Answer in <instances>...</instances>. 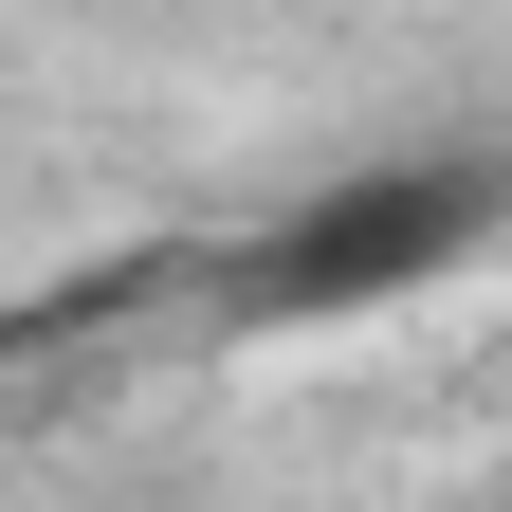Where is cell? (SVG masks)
Returning <instances> with one entry per match:
<instances>
[{
  "mask_svg": "<svg viewBox=\"0 0 512 512\" xmlns=\"http://www.w3.org/2000/svg\"><path fill=\"white\" fill-rule=\"evenodd\" d=\"M512 238V165L494 147H384V165H330L311 202H275L238 238V330H348V311H403L439 275H476Z\"/></svg>",
  "mask_w": 512,
  "mask_h": 512,
  "instance_id": "1",
  "label": "cell"
},
{
  "mask_svg": "<svg viewBox=\"0 0 512 512\" xmlns=\"http://www.w3.org/2000/svg\"><path fill=\"white\" fill-rule=\"evenodd\" d=\"M494 512H512V458H494Z\"/></svg>",
  "mask_w": 512,
  "mask_h": 512,
  "instance_id": "2",
  "label": "cell"
}]
</instances>
